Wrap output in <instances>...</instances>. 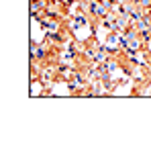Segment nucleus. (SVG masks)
Wrapping results in <instances>:
<instances>
[]
</instances>
